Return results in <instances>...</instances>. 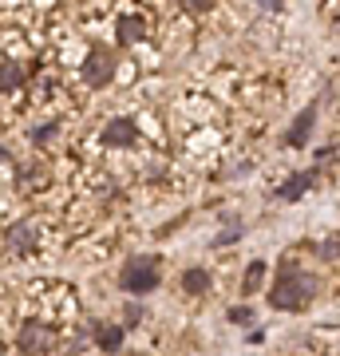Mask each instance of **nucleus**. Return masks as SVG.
Segmentation results:
<instances>
[{"instance_id":"obj_14","label":"nucleus","mask_w":340,"mask_h":356,"mask_svg":"<svg viewBox=\"0 0 340 356\" xmlns=\"http://www.w3.org/2000/svg\"><path fill=\"white\" fill-rule=\"evenodd\" d=\"M234 242H241V222H238V218H226V229L214 238V250H222V245H234Z\"/></svg>"},{"instance_id":"obj_2","label":"nucleus","mask_w":340,"mask_h":356,"mask_svg":"<svg viewBox=\"0 0 340 356\" xmlns=\"http://www.w3.org/2000/svg\"><path fill=\"white\" fill-rule=\"evenodd\" d=\"M159 257H147V254H135L127 257L123 269H119V289L131 293V297H147V293L159 289Z\"/></svg>"},{"instance_id":"obj_9","label":"nucleus","mask_w":340,"mask_h":356,"mask_svg":"<svg viewBox=\"0 0 340 356\" xmlns=\"http://www.w3.org/2000/svg\"><path fill=\"white\" fill-rule=\"evenodd\" d=\"M103 143H107V147H135V143H139V127H135L131 119H107Z\"/></svg>"},{"instance_id":"obj_13","label":"nucleus","mask_w":340,"mask_h":356,"mask_svg":"<svg viewBox=\"0 0 340 356\" xmlns=\"http://www.w3.org/2000/svg\"><path fill=\"white\" fill-rule=\"evenodd\" d=\"M265 261H250V269H245V277H241V293H245V297H250V293H257L265 285Z\"/></svg>"},{"instance_id":"obj_3","label":"nucleus","mask_w":340,"mask_h":356,"mask_svg":"<svg viewBox=\"0 0 340 356\" xmlns=\"http://www.w3.org/2000/svg\"><path fill=\"white\" fill-rule=\"evenodd\" d=\"M115 72H119V60H115L111 48H103V44H91V51L83 56V64H79V76L88 83L91 91H103L115 83Z\"/></svg>"},{"instance_id":"obj_23","label":"nucleus","mask_w":340,"mask_h":356,"mask_svg":"<svg viewBox=\"0 0 340 356\" xmlns=\"http://www.w3.org/2000/svg\"><path fill=\"white\" fill-rule=\"evenodd\" d=\"M127 356H139V353H127Z\"/></svg>"},{"instance_id":"obj_18","label":"nucleus","mask_w":340,"mask_h":356,"mask_svg":"<svg viewBox=\"0 0 340 356\" xmlns=\"http://www.w3.org/2000/svg\"><path fill=\"white\" fill-rule=\"evenodd\" d=\"M139 321H143V305H139V301H131V305L123 309V329H135Z\"/></svg>"},{"instance_id":"obj_24","label":"nucleus","mask_w":340,"mask_h":356,"mask_svg":"<svg viewBox=\"0 0 340 356\" xmlns=\"http://www.w3.org/2000/svg\"><path fill=\"white\" fill-rule=\"evenodd\" d=\"M0 353H4V348H0Z\"/></svg>"},{"instance_id":"obj_11","label":"nucleus","mask_w":340,"mask_h":356,"mask_svg":"<svg viewBox=\"0 0 340 356\" xmlns=\"http://www.w3.org/2000/svg\"><path fill=\"white\" fill-rule=\"evenodd\" d=\"M28 79V67L20 60H0V91L8 95V91H20Z\"/></svg>"},{"instance_id":"obj_8","label":"nucleus","mask_w":340,"mask_h":356,"mask_svg":"<svg viewBox=\"0 0 340 356\" xmlns=\"http://www.w3.org/2000/svg\"><path fill=\"white\" fill-rule=\"evenodd\" d=\"M313 131H316V107L309 103V107H305V111L289 123V131H285V143H289V147H305V143L313 139Z\"/></svg>"},{"instance_id":"obj_15","label":"nucleus","mask_w":340,"mask_h":356,"mask_svg":"<svg viewBox=\"0 0 340 356\" xmlns=\"http://www.w3.org/2000/svg\"><path fill=\"white\" fill-rule=\"evenodd\" d=\"M313 250H316L321 257H325V261H337V257H340V234H328L325 242L313 245Z\"/></svg>"},{"instance_id":"obj_1","label":"nucleus","mask_w":340,"mask_h":356,"mask_svg":"<svg viewBox=\"0 0 340 356\" xmlns=\"http://www.w3.org/2000/svg\"><path fill=\"white\" fill-rule=\"evenodd\" d=\"M313 297H316V277H313V273H297L293 261H285L281 273L273 277V285H269V305L277 309V313L305 309Z\"/></svg>"},{"instance_id":"obj_7","label":"nucleus","mask_w":340,"mask_h":356,"mask_svg":"<svg viewBox=\"0 0 340 356\" xmlns=\"http://www.w3.org/2000/svg\"><path fill=\"white\" fill-rule=\"evenodd\" d=\"M123 341H127L123 325H115V321H95V325H91V344H95L99 353H107V356L123 353Z\"/></svg>"},{"instance_id":"obj_5","label":"nucleus","mask_w":340,"mask_h":356,"mask_svg":"<svg viewBox=\"0 0 340 356\" xmlns=\"http://www.w3.org/2000/svg\"><path fill=\"white\" fill-rule=\"evenodd\" d=\"M4 250H8V254H36L40 250V226L28 222V218L13 222V226L4 229Z\"/></svg>"},{"instance_id":"obj_12","label":"nucleus","mask_w":340,"mask_h":356,"mask_svg":"<svg viewBox=\"0 0 340 356\" xmlns=\"http://www.w3.org/2000/svg\"><path fill=\"white\" fill-rule=\"evenodd\" d=\"M210 269H202V266H190L186 273H182V289L190 293V297H202V293H210Z\"/></svg>"},{"instance_id":"obj_4","label":"nucleus","mask_w":340,"mask_h":356,"mask_svg":"<svg viewBox=\"0 0 340 356\" xmlns=\"http://www.w3.org/2000/svg\"><path fill=\"white\" fill-rule=\"evenodd\" d=\"M60 344V332L51 329V321H40V317H28L16 332V348L20 356H48L51 348Z\"/></svg>"},{"instance_id":"obj_6","label":"nucleus","mask_w":340,"mask_h":356,"mask_svg":"<svg viewBox=\"0 0 340 356\" xmlns=\"http://www.w3.org/2000/svg\"><path fill=\"white\" fill-rule=\"evenodd\" d=\"M147 32H151L147 16L123 13L119 20H115V44H119V48H135V44H143V40H147Z\"/></svg>"},{"instance_id":"obj_19","label":"nucleus","mask_w":340,"mask_h":356,"mask_svg":"<svg viewBox=\"0 0 340 356\" xmlns=\"http://www.w3.org/2000/svg\"><path fill=\"white\" fill-rule=\"evenodd\" d=\"M56 131H60L56 123H44V127H36V131H32V143H36V147H44L48 139H56Z\"/></svg>"},{"instance_id":"obj_10","label":"nucleus","mask_w":340,"mask_h":356,"mask_svg":"<svg viewBox=\"0 0 340 356\" xmlns=\"http://www.w3.org/2000/svg\"><path fill=\"white\" fill-rule=\"evenodd\" d=\"M313 186H316V170H297V175L285 178V186H277V198L281 202H297V198H305Z\"/></svg>"},{"instance_id":"obj_22","label":"nucleus","mask_w":340,"mask_h":356,"mask_svg":"<svg viewBox=\"0 0 340 356\" xmlns=\"http://www.w3.org/2000/svg\"><path fill=\"white\" fill-rule=\"evenodd\" d=\"M8 159H13V154L4 151V147H0V163H8Z\"/></svg>"},{"instance_id":"obj_16","label":"nucleus","mask_w":340,"mask_h":356,"mask_svg":"<svg viewBox=\"0 0 340 356\" xmlns=\"http://www.w3.org/2000/svg\"><path fill=\"white\" fill-rule=\"evenodd\" d=\"M178 8L190 16H202V13H210L214 8V0H178Z\"/></svg>"},{"instance_id":"obj_20","label":"nucleus","mask_w":340,"mask_h":356,"mask_svg":"<svg viewBox=\"0 0 340 356\" xmlns=\"http://www.w3.org/2000/svg\"><path fill=\"white\" fill-rule=\"evenodd\" d=\"M88 344H91V337H72V341H67V356L83 353V348H88Z\"/></svg>"},{"instance_id":"obj_21","label":"nucleus","mask_w":340,"mask_h":356,"mask_svg":"<svg viewBox=\"0 0 340 356\" xmlns=\"http://www.w3.org/2000/svg\"><path fill=\"white\" fill-rule=\"evenodd\" d=\"M257 4H261V8H273V13H277V8H285V4H289V0H257Z\"/></svg>"},{"instance_id":"obj_17","label":"nucleus","mask_w":340,"mask_h":356,"mask_svg":"<svg viewBox=\"0 0 340 356\" xmlns=\"http://www.w3.org/2000/svg\"><path fill=\"white\" fill-rule=\"evenodd\" d=\"M226 317H229V325H253V309L250 305H234Z\"/></svg>"}]
</instances>
